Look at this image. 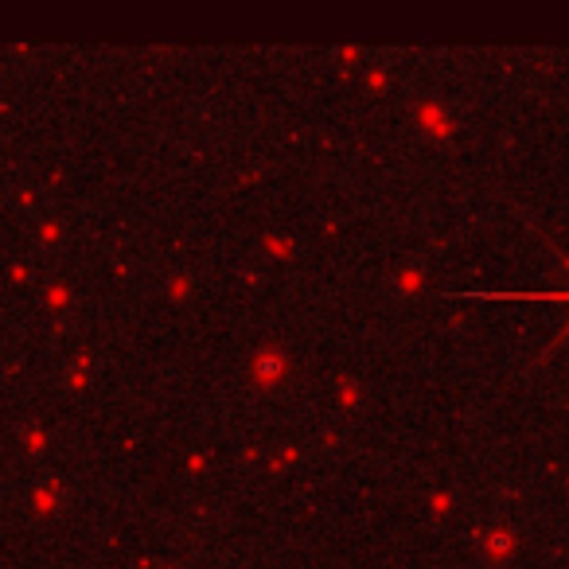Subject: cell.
<instances>
[{"label": "cell", "mask_w": 569, "mask_h": 569, "mask_svg": "<svg viewBox=\"0 0 569 569\" xmlns=\"http://www.w3.org/2000/svg\"><path fill=\"white\" fill-rule=\"evenodd\" d=\"M285 371H289V359L277 347H262L254 355V363H250V378H254L257 386H277L281 378H285Z\"/></svg>", "instance_id": "cell-1"}, {"label": "cell", "mask_w": 569, "mask_h": 569, "mask_svg": "<svg viewBox=\"0 0 569 569\" xmlns=\"http://www.w3.org/2000/svg\"><path fill=\"white\" fill-rule=\"evenodd\" d=\"M511 546H515V538H511V531H496L491 538H487V550H491V557H507Z\"/></svg>", "instance_id": "cell-2"}]
</instances>
